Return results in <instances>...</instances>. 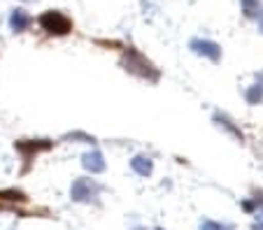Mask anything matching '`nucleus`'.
<instances>
[{
    "mask_svg": "<svg viewBox=\"0 0 263 230\" xmlns=\"http://www.w3.org/2000/svg\"><path fill=\"white\" fill-rule=\"evenodd\" d=\"M121 63H124V68L128 72L142 77V79H149V81L159 79V70H156L154 65L149 63V60L144 58L140 51H135V49H126L124 51V60H121Z\"/></svg>",
    "mask_w": 263,
    "mask_h": 230,
    "instance_id": "nucleus-1",
    "label": "nucleus"
},
{
    "mask_svg": "<svg viewBox=\"0 0 263 230\" xmlns=\"http://www.w3.org/2000/svg\"><path fill=\"white\" fill-rule=\"evenodd\" d=\"M37 24H40V28L45 30V33H49V35H68L70 30H72V21L59 10L45 12V14L37 19Z\"/></svg>",
    "mask_w": 263,
    "mask_h": 230,
    "instance_id": "nucleus-2",
    "label": "nucleus"
},
{
    "mask_svg": "<svg viewBox=\"0 0 263 230\" xmlns=\"http://www.w3.org/2000/svg\"><path fill=\"white\" fill-rule=\"evenodd\" d=\"M98 193H100V186L93 179H86V177L74 179L72 189H70V198L74 202H96Z\"/></svg>",
    "mask_w": 263,
    "mask_h": 230,
    "instance_id": "nucleus-3",
    "label": "nucleus"
},
{
    "mask_svg": "<svg viewBox=\"0 0 263 230\" xmlns=\"http://www.w3.org/2000/svg\"><path fill=\"white\" fill-rule=\"evenodd\" d=\"M189 47L194 54L205 56V58H210L212 63H219V60H221V47L212 40H198V37H196V40L189 42Z\"/></svg>",
    "mask_w": 263,
    "mask_h": 230,
    "instance_id": "nucleus-4",
    "label": "nucleus"
},
{
    "mask_svg": "<svg viewBox=\"0 0 263 230\" xmlns=\"http://www.w3.org/2000/svg\"><path fill=\"white\" fill-rule=\"evenodd\" d=\"M82 165L84 170H89L91 175H98V172H105V156L100 151H89V154L82 156Z\"/></svg>",
    "mask_w": 263,
    "mask_h": 230,
    "instance_id": "nucleus-5",
    "label": "nucleus"
},
{
    "mask_svg": "<svg viewBox=\"0 0 263 230\" xmlns=\"http://www.w3.org/2000/svg\"><path fill=\"white\" fill-rule=\"evenodd\" d=\"M30 24H33V16H30L26 10H12V14H10V28L14 30V33H24V30H28Z\"/></svg>",
    "mask_w": 263,
    "mask_h": 230,
    "instance_id": "nucleus-6",
    "label": "nucleus"
},
{
    "mask_svg": "<svg viewBox=\"0 0 263 230\" xmlns=\"http://www.w3.org/2000/svg\"><path fill=\"white\" fill-rule=\"evenodd\" d=\"M130 168H133V172H138L140 177H149V175H152L154 163H152V158H149V156H135V158L130 160Z\"/></svg>",
    "mask_w": 263,
    "mask_h": 230,
    "instance_id": "nucleus-7",
    "label": "nucleus"
},
{
    "mask_svg": "<svg viewBox=\"0 0 263 230\" xmlns=\"http://www.w3.org/2000/svg\"><path fill=\"white\" fill-rule=\"evenodd\" d=\"M240 7H242V14L247 16V19H256L263 12L261 0H240Z\"/></svg>",
    "mask_w": 263,
    "mask_h": 230,
    "instance_id": "nucleus-8",
    "label": "nucleus"
},
{
    "mask_svg": "<svg viewBox=\"0 0 263 230\" xmlns=\"http://www.w3.org/2000/svg\"><path fill=\"white\" fill-rule=\"evenodd\" d=\"M51 142L49 140H42L40 144H28V142H16V149L21 151V154H26V158H30V154H37V151H45L49 149Z\"/></svg>",
    "mask_w": 263,
    "mask_h": 230,
    "instance_id": "nucleus-9",
    "label": "nucleus"
},
{
    "mask_svg": "<svg viewBox=\"0 0 263 230\" xmlns=\"http://www.w3.org/2000/svg\"><path fill=\"white\" fill-rule=\"evenodd\" d=\"M214 121H217V123L221 126V128H226V130H229V133H231V135H233L238 142H245V135H242V133H240V128H235V126H233V121H231V119H226V116H223V114H217V116H214Z\"/></svg>",
    "mask_w": 263,
    "mask_h": 230,
    "instance_id": "nucleus-10",
    "label": "nucleus"
},
{
    "mask_svg": "<svg viewBox=\"0 0 263 230\" xmlns=\"http://www.w3.org/2000/svg\"><path fill=\"white\" fill-rule=\"evenodd\" d=\"M245 98H247L249 105H258V102L263 100V84L261 81H256L254 86H249L247 93H245Z\"/></svg>",
    "mask_w": 263,
    "mask_h": 230,
    "instance_id": "nucleus-11",
    "label": "nucleus"
},
{
    "mask_svg": "<svg viewBox=\"0 0 263 230\" xmlns=\"http://www.w3.org/2000/svg\"><path fill=\"white\" fill-rule=\"evenodd\" d=\"M200 230H233V225H229V223H217V221L205 219L203 223H200Z\"/></svg>",
    "mask_w": 263,
    "mask_h": 230,
    "instance_id": "nucleus-12",
    "label": "nucleus"
},
{
    "mask_svg": "<svg viewBox=\"0 0 263 230\" xmlns=\"http://www.w3.org/2000/svg\"><path fill=\"white\" fill-rule=\"evenodd\" d=\"M252 230H263V210L256 214V221H254V225H252Z\"/></svg>",
    "mask_w": 263,
    "mask_h": 230,
    "instance_id": "nucleus-13",
    "label": "nucleus"
},
{
    "mask_svg": "<svg viewBox=\"0 0 263 230\" xmlns=\"http://www.w3.org/2000/svg\"><path fill=\"white\" fill-rule=\"evenodd\" d=\"M256 19H258V30H261V33H263V12L256 16Z\"/></svg>",
    "mask_w": 263,
    "mask_h": 230,
    "instance_id": "nucleus-14",
    "label": "nucleus"
},
{
    "mask_svg": "<svg viewBox=\"0 0 263 230\" xmlns=\"http://www.w3.org/2000/svg\"><path fill=\"white\" fill-rule=\"evenodd\" d=\"M24 3H30V0H24Z\"/></svg>",
    "mask_w": 263,
    "mask_h": 230,
    "instance_id": "nucleus-15",
    "label": "nucleus"
},
{
    "mask_svg": "<svg viewBox=\"0 0 263 230\" xmlns=\"http://www.w3.org/2000/svg\"><path fill=\"white\" fill-rule=\"evenodd\" d=\"M156 230H161V228H156Z\"/></svg>",
    "mask_w": 263,
    "mask_h": 230,
    "instance_id": "nucleus-16",
    "label": "nucleus"
}]
</instances>
